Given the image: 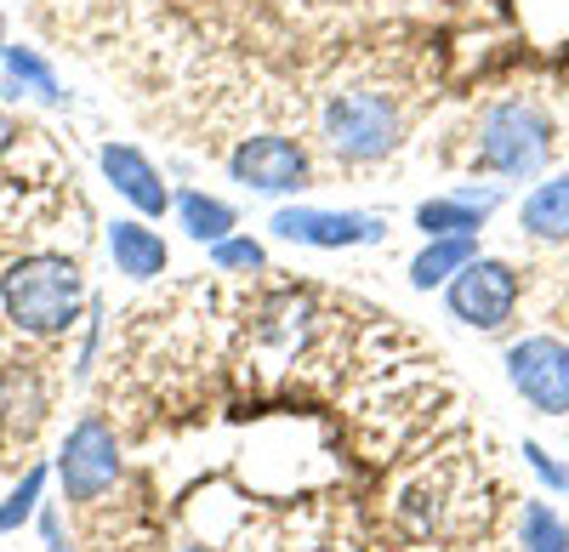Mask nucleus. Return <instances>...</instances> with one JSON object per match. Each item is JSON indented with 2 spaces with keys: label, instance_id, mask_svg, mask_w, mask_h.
<instances>
[{
  "label": "nucleus",
  "instance_id": "obj_1",
  "mask_svg": "<svg viewBox=\"0 0 569 552\" xmlns=\"http://www.w3.org/2000/svg\"><path fill=\"white\" fill-rule=\"evenodd\" d=\"M0 302L23 337H63L80 319L86 285L69 257H23L0 273Z\"/></svg>",
  "mask_w": 569,
  "mask_h": 552
},
{
  "label": "nucleus",
  "instance_id": "obj_2",
  "mask_svg": "<svg viewBox=\"0 0 569 552\" xmlns=\"http://www.w3.org/2000/svg\"><path fill=\"white\" fill-rule=\"evenodd\" d=\"M399 103L388 91H370V86H353V91H337L325 103V143L337 160L348 165H376L399 149Z\"/></svg>",
  "mask_w": 569,
  "mask_h": 552
},
{
  "label": "nucleus",
  "instance_id": "obj_3",
  "mask_svg": "<svg viewBox=\"0 0 569 552\" xmlns=\"http://www.w3.org/2000/svg\"><path fill=\"white\" fill-rule=\"evenodd\" d=\"M552 160V120L536 103H496L479 120V165L496 177H536Z\"/></svg>",
  "mask_w": 569,
  "mask_h": 552
},
{
  "label": "nucleus",
  "instance_id": "obj_4",
  "mask_svg": "<svg viewBox=\"0 0 569 552\" xmlns=\"http://www.w3.org/2000/svg\"><path fill=\"white\" fill-rule=\"evenodd\" d=\"M507 382L541 416H569V342L525 337L507 348Z\"/></svg>",
  "mask_w": 569,
  "mask_h": 552
},
{
  "label": "nucleus",
  "instance_id": "obj_5",
  "mask_svg": "<svg viewBox=\"0 0 569 552\" xmlns=\"http://www.w3.org/2000/svg\"><path fill=\"white\" fill-rule=\"evenodd\" d=\"M450 313L472 331H501L507 319L518 313V273L501 257H472L456 280L445 285Z\"/></svg>",
  "mask_w": 569,
  "mask_h": 552
},
{
  "label": "nucleus",
  "instance_id": "obj_6",
  "mask_svg": "<svg viewBox=\"0 0 569 552\" xmlns=\"http://www.w3.org/2000/svg\"><path fill=\"white\" fill-rule=\"evenodd\" d=\"M273 234L313 251H348V245H376L388 234L382 217L370 211H319V205H284L273 211Z\"/></svg>",
  "mask_w": 569,
  "mask_h": 552
},
{
  "label": "nucleus",
  "instance_id": "obj_7",
  "mask_svg": "<svg viewBox=\"0 0 569 552\" xmlns=\"http://www.w3.org/2000/svg\"><path fill=\"white\" fill-rule=\"evenodd\" d=\"M228 171H233V182H246L257 194H297L313 182L308 149L291 143V137H246V143L228 154Z\"/></svg>",
  "mask_w": 569,
  "mask_h": 552
},
{
  "label": "nucleus",
  "instance_id": "obj_8",
  "mask_svg": "<svg viewBox=\"0 0 569 552\" xmlns=\"http://www.w3.org/2000/svg\"><path fill=\"white\" fill-rule=\"evenodd\" d=\"M58 473H63L69 501H98L120 479V444H114L109 422H98V416L74 422V433H69V444L58 455Z\"/></svg>",
  "mask_w": 569,
  "mask_h": 552
},
{
  "label": "nucleus",
  "instance_id": "obj_9",
  "mask_svg": "<svg viewBox=\"0 0 569 552\" xmlns=\"http://www.w3.org/2000/svg\"><path fill=\"white\" fill-rule=\"evenodd\" d=\"M103 177L114 182V194H126L142 217H160L171 205V189L160 182V171L149 165V154H137L126 143H109L103 149Z\"/></svg>",
  "mask_w": 569,
  "mask_h": 552
},
{
  "label": "nucleus",
  "instance_id": "obj_10",
  "mask_svg": "<svg viewBox=\"0 0 569 552\" xmlns=\"http://www.w3.org/2000/svg\"><path fill=\"white\" fill-rule=\"evenodd\" d=\"M490 211H496V189H485V194L461 189V194L421 200V205H416V228H421L427 240H445V234H479Z\"/></svg>",
  "mask_w": 569,
  "mask_h": 552
},
{
  "label": "nucleus",
  "instance_id": "obj_11",
  "mask_svg": "<svg viewBox=\"0 0 569 552\" xmlns=\"http://www.w3.org/2000/svg\"><path fill=\"white\" fill-rule=\"evenodd\" d=\"M109 251H114V268L126 273V280H160L171 251L166 240L154 234V228H142V222H114L109 228Z\"/></svg>",
  "mask_w": 569,
  "mask_h": 552
},
{
  "label": "nucleus",
  "instance_id": "obj_12",
  "mask_svg": "<svg viewBox=\"0 0 569 552\" xmlns=\"http://www.w3.org/2000/svg\"><path fill=\"white\" fill-rule=\"evenodd\" d=\"M472 257H479V234H445V240H427L421 257L410 262V285H416V291L450 285Z\"/></svg>",
  "mask_w": 569,
  "mask_h": 552
},
{
  "label": "nucleus",
  "instance_id": "obj_13",
  "mask_svg": "<svg viewBox=\"0 0 569 552\" xmlns=\"http://www.w3.org/2000/svg\"><path fill=\"white\" fill-rule=\"evenodd\" d=\"M518 222H525L530 240H569V177H547L541 189L525 200V211H518Z\"/></svg>",
  "mask_w": 569,
  "mask_h": 552
},
{
  "label": "nucleus",
  "instance_id": "obj_14",
  "mask_svg": "<svg viewBox=\"0 0 569 552\" xmlns=\"http://www.w3.org/2000/svg\"><path fill=\"white\" fill-rule=\"evenodd\" d=\"M177 217H182V228H188L200 245H217V240H228L233 228H240V217H233L228 200L200 194V189H182V194H177Z\"/></svg>",
  "mask_w": 569,
  "mask_h": 552
},
{
  "label": "nucleus",
  "instance_id": "obj_15",
  "mask_svg": "<svg viewBox=\"0 0 569 552\" xmlns=\"http://www.w3.org/2000/svg\"><path fill=\"white\" fill-rule=\"evenodd\" d=\"M518 552H569V524L547 501H525V513H518Z\"/></svg>",
  "mask_w": 569,
  "mask_h": 552
},
{
  "label": "nucleus",
  "instance_id": "obj_16",
  "mask_svg": "<svg viewBox=\"0 0 569 552\" xmlns=\"http://www.w3.org/2000/svg\"><path fill=\"white\" fill-rule=\"evenodd\" d=\"M40 490H46V468H29V473H23V484H18L7 501H0V535L18 530V524L40 508Z\"/></svg>",
  "mask_w": 569,
  "mask_h": 552
},
{
  "label": "nucleus",
  "instance_id": "obj_17",
  "mask_svg": "<svg viewBox=\"0 0 569 552\" xmlns=\"http://www.w3.org/2000/svg\"><path fill=\"white\" fill-rule=\"evenodd\" d=\"M211 262H217L222 273H257V268H268V251H262L257 240L228 234V240H217V245H211Z\"/></svg>",
  "mask_w": 569,
  "mask_h": 552
},
{
  "label": "nucleus",
  "instance_id": "obj_18",
  "mask_svg": "<svg viewBox=\"0 0 569 552\" xmlns=\"http://www.w3.org/2000/svg\"><path fill=\"white\" fill-rule=\"evenodd\" d=\"M7 63H12V74H18V80H29V86L40 91L46 103H58V98H63V91H58V74L46 69L34 52H23V46H7Z\"/></svg>",
  "mask_w": 569,
  "mask_h": 552
},
{
  "label": "nucleus",
  "instance_id": "obj_19",
  "mask_svg": "<svg viewBox=\"0 0 569 552\" xmlns=\"http://www.w3.org/2000/svg\"><path fill=\"white\" fill-rule=\"evenodd\" d=\"M525 462H530V473H536L547 490H569V468H563V462H552V455H547V444L525 439Z\"/></svg>",
  "mask_w": 569,
  "mask_h": 552
},
{
  "label": "nucleus",
  "instance_id": "obj_20",
  "mask_svg": "<svg viewBox=\"0 0 569 552\" xmlns=\"http://www.w3.org/2000/svg\"><path fill=\"white\" fill-rule=\"evenodd\" d=\"M40 535H46V546H52V552H69V546H63V524H58V513H52V508L40 513Z\"/></svg>",
  "mask_w": 569,
  "mask_h": 552
},
{
  "label": "nucleus",
  "instance_id": "obj_21",
  "mask_svg": "<svg viewBox=\"0 0 569 552\" xmlns=\"http://www.w3.org/2000/svg\"><path fill=\"white\" fill-rule=\"evenodd\" d=\"M12 149H18V126H12L7 114H0V160H7Z\"/></svg>",
  "mask_w": 569,
  "mask_h": 552
},
{
  "label": "nucleus",
  "instance_id": "obj_22",
  "mask_svg": "<svg viewBox=\"0 0 569 552\" xmlns=\"http://www.w3.org/2000/svg\"><path fill=\"white\" fill-rule=\"evenodd\" d=\"M0 52H7V23H0Z\"/></svg>",
  "mask_w": 569,
  "mask_h": 552
},
{
  "label": "nucleus",
  "instance_id": "obj_23",
  "mask_svg": "<svg viewBox=\"0 0 569 552\" xmlns=\"http://www.w3.org/2000/svg\"><path fill=\"white\" fill-rule=\"evenodd\" d=\"M177 552H211V546H177Z\"/></svg>",
  "mask_w": 569,
  "mask_h": 552
},
{
  "label": "nucleus",
  "instance_id": "obj_24",
  "mask_svg": "<svg viewBox=\"0 0 569 552\" xmlns=\"http://www.w3.org/2000/svg\"><path fill=\"white\" fill-rule=\"evenodd\" d=\"M319 552H330V546H319Z\"/></svg>",
  "mask_w": 569,
  "mask_h": 552
}]
</instances>
